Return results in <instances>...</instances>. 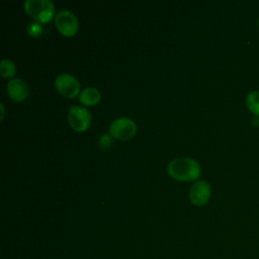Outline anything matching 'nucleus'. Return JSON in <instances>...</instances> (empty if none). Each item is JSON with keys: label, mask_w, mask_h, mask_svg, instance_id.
I'll return each instance as SVG.
<instances>
[{"label": "nucleus", "mask_w": 259, "mask_h": 259, "mask_svg": "<svg viewBox=\"0 0 259 259\" xmlns=\"http://www.w3.org/2000/svg\"><path fill=\"white\" fill-rule=\"evenodd\" d=\"M167 172L175 180L193 181L200 176L201 169L194 159L189 157H179L169 162Z\"/></svg>", "instance_id": "obj_1"}, {"label": "nucleus", "mask_w": 259, "mask_h": 259, "mask_svg": "<svg viewBox=\"0 0 259 259\" xmlns=\"http://www.w3.org/2000/svg\"><path fill=\"white\" fill-rule=\"evenodd\" d=\"M24 10L30 17L41 23L50 21L55 15V6L50 0H26Z\"/></svg>", "instance_id": "obj_2"}, {"label": "nucleus", "mask_w": 259, "mask_h": 259, "mask_svg": "<svg viewBox=\"0 0 259 259\" xmlns=\"http://www.w3.org/2000/svg\"><path fill=\"white\" fill-rule=\"evenodd\" d=\"M137 133L136 122L128 117L114 119L109 125V135L117 140H130Z\"/></svg>", "instance_id": "obj_3"}, {"label": "nucleus", "mask_w": 259, "mask_h": 259, "mask_svg": "<svg viewBox=\"0 0 259 259\" xmlns=\"http://www.w3.org/2000/svg\"><path fill=\"white\" fill-rule=\"evenodd\" d=\"M55 88L63 96L74 98L80 94V83L76 77L68 73L59 74L55 79Z\"/></svg>", "instance_id": "obj_4"}, {"label": "nucleus", "mask_w": 259, "mask_h": 259, "mask_svg": "<svg viewBox=\"0 0 259 259\" xmlns=\"http://www.w3.org/2000/svg\"><path fill=\"white\" fill-rule=\"evenodd\" d=\"M57 29L65 36L74 35L79 27L77 17L69 10H60L55 16Z\"/></svg>", "instance_id": "obj_5"}, {"label": "nucleus", "mask_w": 259, "mask_h": 259, "mask_svg": "<svg viewBox=\"0 0 259 259\" xmlns=\"http://www.w3.org/2000/svg\"><path fill=\"white\" fill-rule=\"evenodd\" d=\"M68 120L74 131L85 132L91 123V115L85 107L72 105L69 108Z\"/></svg>", "instance_id": "obj_6"}, {"label": "nucleus", "mask_w": 259, "mask_h": 259, "mask_svg": "<svg viewBox=\"0 0 259 259\" xmlns=\"http://www.w3.org/2000/svg\"><path fill=\"white\" fill-rule=\"evenodd\" d=\"M210 198V186L204 180H198L194 182L189 190L190 201L197 206H202Z\"/></svg>", "instance_id": "obj_7"}, {"label": "nucleus", "mask_w": 259, "mask_h": 259, "mask_svg": "<svg viewBox=\"0 0 259 259\" xmlns=\"http://www.w3.org/2000/svg\"><path fill=\"white\" fill-rule=\"evenodd\" d=\"M7 92L12 100L21 102L28 96V87L24 80L20 78H13L7 84Z\"/></svg>", "instance_id": "obj_8"}, {"label": "nucleus", "mask_w": 259, "mask_h": 259, "mask_svg": "<svg viewBox=\"0 0 259 259\" xmlns=\"http://www.w3.org/2000/svg\"><path fill=\"white\" fill-rule=\"evenodd\" d=\"M100 92L95 87H86L79 94V101L86 106H93L100 101Z\"/></svg>", "instance_id": "obj_9"}, {"label": "nucleus", "mask_w": 259, "mask_h": 259, "mask_svg": "<svg viewBox=\"0 0 259 259\" xmlns=\"http://www.w3.org/2000/svg\"><path fill=\"white\" fill-rule=\"evenodd\" d=\"M246 105L252 113L259 116V91H252L247 95Z\"/></svg>", "instance_id": "obj_10"}, {"label": "nucleus", "mask_w": 259, "mask_h": 259, "mask_svg": "<svg viewBox=\"0 0 259 259\" xmlns=\"http://www.w3.org/2000/svg\"><path fill=\"white\" fill-rule=\"evenodd\" d=\"M15 72H16V67L12 61H10L8 59L2 60V62L0 64V74L2 77L11 78L14 76Z\"/></svg>", "instance_id": "obj_11"}, {"label": "nucleus", "mask_w": 259, "mask_h": 259, "mask_svg": "<svg viewBox=\"0 0 259 259\" xmlns=\"http://www.w3.org/2000/svg\"><path fill=\"white\" fill-rule=\"evenodd\" d=\"M27 32L30 36H33V37L39 36L42 32V26L40 22H37V21L29 22L27 25Z\"/></svg>", "instance_id": "obj_12"}, {"label": "nucleus", "mask_w": 259, "mask_h": 259, "mask_svg": "<svg viewBox=\"0 0 259 259\" xmlns=\"http://www.w3.org/2000/svg\"><path fill=\"white\" fill-rule=\"evenodd\" d=\"M99 144H100V146H101V147L105 146V147L107 148V147L110 145V138H109V136H108V135H104V136H102V137H101V139H100Z\"/></svg>", "instance_id": "obj_13"}, {"label": "nucleus", "mask_w": 259, "mask_h": 259, "mask_svg": "<svg viewBox=\"0 0 259 259\" xmlns=\"http://www.w3.org/2000/svg\"><path fill=\"white\" fill-rule=\"evenodd\" d=\"M0 107H1V110H2V114H1V118H3V116H4V107H3V104L1 103L0 104Z\"/></svg>", "instance_id": "obj_14"}, {"label": "nucleus", "mask_w": 259, "mask_h": 259, "mask_svg": "<svg viewBox=\"0 0 259 259\" xmlns=\"http://www.w3.org/2000/svg\"><path fill=\"white\" fill-rule=\"evenodd\" d=\"M258 26H259V19H258Z\"/></svg>", "instance_id": "obj_15"}]
</instances>
